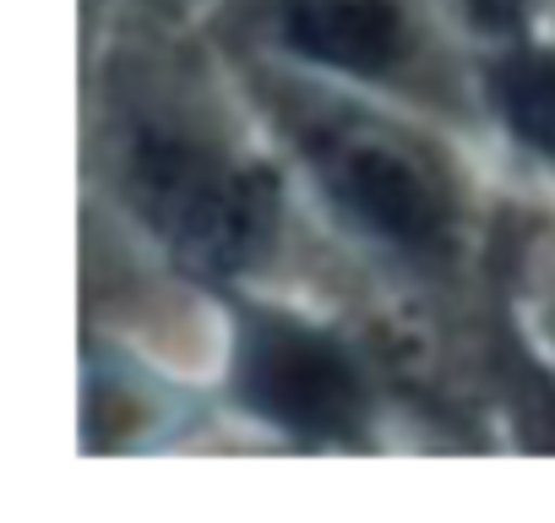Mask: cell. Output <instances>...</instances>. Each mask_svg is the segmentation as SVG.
<instances>
[{
    "instance_id": "obj_1",
    "label": "cell",
    "mask_w": 555,
    "mask_h": 523,
    "mask_svg": "<svg viewBox=\"0 0 555 523\" xmlns=\"http://www.w3.org/2000/svg\"><path fill=\"white\" fill-rule=\"evenodd\" d=\"M126 191L147 229L196 273H245L272 245V180L185 126L153 120L131 131Z\"/></svg>"
},
{
    "instance_id": "obj_2",
    "label": "cell",
    "mask_w": 555,
    "mask_h": 523,
    "mask_svg": "<svg viewBox=\"0 0 555 523\" xmlns=\"http://www.w3.org/2000/svg\"><path fill=\"white\" fill-rule=\"evenodd\" d=\"M300 148L327 202L371 240L420 262L452 245V186L441 164L387 120L322 110L300 120Z\"/></svg>"
},
{
    "instance_id": "obj_3",
    "label": "cell",
    "mask_w": 555,
    "mask_h": 523,
    "mask_svg": "<svg viewBox=\"0 0 555 523\" xmlns=\"http://www.w3.org/2000/svg\"><path fill=\"white\" fill-rule=\"evenodd\" d=\"M234 387L250 414L306 442H344L365 425V382L338 339L295 317H250Z\"/></svg>"
},
{
    "instance_id": "obj_4",
    "label": "cell",
    "mask_w": 555,
    "mask_h": 523,
    "mask_svg": "<svg viewBox=\"0 0 555 523\" xmlns=\"http://www.w3.org/2000/svg\"><path fill=\"white\" fill-rule=\"evenodd\" d=\"M284 39L354 77H387L409 55V23L398 0H289Z\"/></svg>"
},
{
    "instance_id": "obj_5",
    "label": "cell",
    "mask_w": 555,
    "mask_h": 523,
    "mask_svg": "<svg viewBox=\"0 0 555 523\" xmlns=\"http://www.w3.org/2000/svg\"><path fill=\"white\" fill-rule=\"evenodd\" d=\"M495 104H501L512 137L555 164V55L517 50L512 61H501L495 66Z\"/></svg>"
},
{
    "instance_id": "obj_6",
    "label": "cell",
    "mask_w": 555,
    "mask_h": 523,
    "mask_svg": "<svg viewBox=\"0 0 555 523\" xmlns=\"http://www.w3.org/2000/svg\"><path fill=\"white\" fill-rule=\"evenodd\" d=\"M533 0H468V12L485 17V23H517Z\"/></svg>"
}]
</instances>
